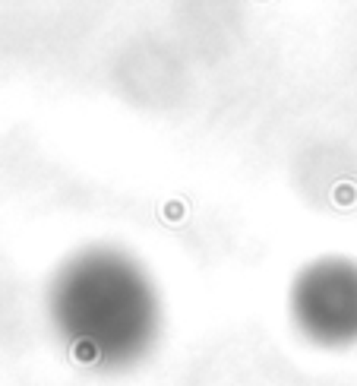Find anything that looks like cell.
<instances>
[{
  "label": "cell",
  "instance_id": "7a4b0ae2",
  "mask_svg": "<svg viewBox=\"0 0 357 386\" xmlns=\"http://www.w3.org/2000/svg\"><path fill=\"white\" fill-rule=\"evenodd\" d=\"M297 332L323 348L357 345V263L348 256H319L301 266L288 291Z\"/></svg>",
  "mask_w": 357,
  "mask_h": 386
},
{
  "label": "cell",
  "instance_id": "6da1fadb",
  "mask_svg": "<svg viewBox=\"0 0 357 386\" xmlns=\"http://www.w3.org/2000/svg\"><path fill=\"white\" fill-rule=\"evenodd\" d=\"M48 317L73 361L92 371H130L161 336V298L133 254L89 244L57 266Z\"/></svg>",
  "mask_w": 357,
  "mask_h": 386
}]
</instances>
